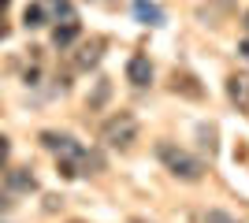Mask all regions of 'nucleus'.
<instances>
[{
  "label": "nucleus",
  "mask_w": 249,
  "mask_h": 223,
  "mask_svg": "<svg viewBox=\"0 0 249 223\" xmlns=\"http://www.w3.org/2000/svg\"><path fill=\"white\" fill-rule=\"evenodd\" d=\"M0 223H8V220H0Z\"/></svg>",
  "instance_id": "18"
},
{
  "label": "nucleus",
  "mask_w": 249,
  "mask_h": 223,
  "mask_svg": "<svg viewBox=\"0 0 249 223\" xmlns=\"http://www.w3.org/2000/svg\"><path fill=\"white\" fill-rule=\"evenodd\" d=\"M8 190L11 193H34L37 190V179H34L26 168H11L8 171Z\"/></svg>",
  "instance_id": "6"
},
{
  "label": "nucleus",
  "mask_w": 249,
  "mask_h": 223,
  "mask_svg": "<svg viewBox=\"0 0 249 223\" xmlns=\"http://www.w3.org/2000/svg\"><path fill=\"white\" fill-rule=\"evenodd\" d=\"M134 15L142 22H149V26H160V22H164V11L156 8V4H149V0H138V4H134Z\"/></svg>",
  "instance_id": "9"
},
{
  "label": "nucleus",
  "mask_w": 249,
  "mask_h": 223,
  "mask_svg": "<svg viewBox=\"0 0 249 223\" xmlns=\"http://www.w3.org/2000/svg\"><path fill=\"white\" fill-rule=\"evenodd\" d=\"M8 156H11V141L4 138V134H0V171L8 168Z\"/></svg>",
  "instance_id": "13"
},
{
  "label": "nucleus",
  "mask_w": 249,
  "mask_h": 223,
  "mask_svg": "<svg viewBox=\"0 0 249 223\" xmlns=\"http://www.w3.org/2000/svg\"><path fill=\"white\" fill-rule=\"evenodd\" d=\"M138 116L134 112H115V116H108L101 123V141L108 149H119V153H126V149L138 141Z\"/></svg>",
  "instance_id": "3"
},
{
  "label": "nucleus",
  "mask_w": 249,
  "mask_h": 223,
  "mask_svg": "<svg viewBox=\"0 0 249 223\" xmlns=\"http://www.w3.org/2000/svg\"><path fill=\"white\" fill-rule=\"evenodd\" d=\"M190 220H194V223H238L231 212H223V208H197Z\"/></svg>",
  "instance_id": "10"
},
{
  "label": "nucleus",
  "mask_w": 249,
  "mask_h": 223,
  "mask_svg": "<svg viewBox=\"0 0 249 223\" xmlns=\"http://www.w3.org/2000/svg\"><path fill=\"white\" fill-rule=\"evenodd\" d=\"M41 145L49 149V153H56V164H60V171L67 175V179L93 175V171L101 168V160H97L89 149H82L74 138H67V134H52V130H45V134H41Z\"/></svg>",
  "instance_id": "1"
},
{
  "label": "nucleus",
  "mask_w": 249,
  "mask_h": 223,
  "mask_svg": "<svg viewBox=\"0 0 249 223\" xmlns=\"http://www.w3.org/2000/svg\"><path fill=\"white\" fill-rule=\"evenodd\" d=\"M242 56H246V60H249V41H242Z\"/></svg>",
  "instance_id": "16"
},
{
  "label": "nucleus",
  "mask_w": 249,
  "mask_h": 223,
  "mask_svg": "<svg viewBox=\"0 0 249 223\" xmlns=\"http://www.w3.org/2000/svg\"><path fill=\"white\" fill-rule=\"evenodd\" d=\"M26 26H45V11L34 4V8H26Z\"/></svg>",
  "instance_id": "12"
},
{
  "label": "nucleus",
  "mask_w": 249,
  "mask_h": 223,
  "mask_svg": "<svg viewBox=\"0 0 249 223\" xmlns=\"http://www.w3.org/2000/svg\"><path fill=\"white\" fill-rule=\"evenodd\" d=\"M126 82L134 86V89H145L149 82H153V64H149V56H130L126 60Z\"/></svg>",
  "instance_id": "5"
},
{
  "label": "nucleus",
  "mask_w": 249,
  "mask_h": 223,
  "mask_svg": "<svg viewBox=\"0 0 249 223\" xmlns=\"http://www.w3.org/2000/svg\"><path fill=\"white\" fill-rule=\"evenodd\" d=\"M101 49H104V41H89V45H82V49H78V56H74V67H78V71H89V67L101 60Z\"/></svg>",
  "instance_id": "8"
},
{
  "label": "nucleus",
  "mask_w": 249,
  "mask_h": 223,
  "mask_svg": "<svg viewBox=\"0 0 249 223\" xmlns=\"http://www.w3.org/2000/svg\"><path fill=\"white\" fill-rule=\"evenodd\" d=\"M227 97H231V104L249 119V74L246 71H234L227 78Z\"/></svg>",
  "instance_id": "4"
},
{
  "label": "nucleus",
  "mask_w": 249,
  "mask_h": 223,
  "mask_svg": "<svg viewBox=\"0 0 249 223\" xmlns=\"http://www.w3.org/2000/svg\"><path fill=\"white\" fill-rule=\"evenodd\" d=\"M246 34H249V11H246Z\"/></svg>",
  "instance_id": "17"
},
{
  "label": "nucleus",
  "mask_w": 249,
  "mask_h": 223,
  "mask_svg": "<svg viewBox=\"0 0 249 223\" xmlns=\"http://www.w3.org/2000/svg\"><path fill=\"white\" fill-rule=\"evenodd\" d=\"M104 97H108V82L101 78V82H97V93H93V101H89V108H97V104L104 101Z\"/></svg>",
  "instance_id": "14"
},
{
  "label": "nucleus",
  "mask_w": 249,
  "mask_h": 223,
  "mask_svg": "<svg viewBox=\"0 0 249 223\" xmlns=\"http://www.w3.org/2000/svg\"><path fill=\"white\" fill-rule=\"evenodd\" d=\"M11 205H15V201H11V190H0V212H8Z\"/></svg>",
  "instance_id": "15"
},
{
  "label": "nucleus",
  "mask_w": 249,
  "mask_h": 223,
  "mask_svg": "<svg viewBox=\"0 0 249 223\" xmlns=\"http://www.w3.org/2000/svg\"><path fill=\"white\" fill-rule=\"evenodd\" d=\"M74 37H78V22H67L63 30H56V37H52V41L60 45V49H67V45H71Z\"/></svg>",
  "instance_id": "11"
},
{
  "label": "nucleus",
  "mask_w": 249,
  "mask_h": 223,
  "mask_svg": "<svg viewBox=\"0 0 249 223\" xmlns=\"http://www.w3.org/2000/svg\"><path fill=\"white\" fill-rule=\"evenodd\" d=\"M171 89H175V93H182V97H190V101H201V97H205V89L197 86V78H194V74H175V78H171Z\"/></svg>",
  "instance_id": "7"
},
{
  "label": "nucleus",
  "mask_w": 249,
  "mask_h": 223,
  "mask_svg": "<svg viewBox=\"0 0 249 223\" xmlns=\"http://www.w3.org/2000/svg\"><path fill=\"white\" fill-rule=\"evenodd\" d=\"M156 160H160L178 182H201V175H205L201 160L190 156L186 149H178L175 141H156Z\"/></svg>",
  "instance_id": "2"
}]
</instances>
